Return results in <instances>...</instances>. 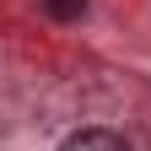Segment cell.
I'll return each instance as SVG.
<instances>
[{
    "mask_svg": "<svg viewBox=\"0 0 151 151\" xmlns=\"http://www.w3.org/2000/svg\"><path fill=\"white\" fill-rule=\"evenodd\" d=\"M60 151H129V140L124 135H113V129H76V135H65V146Z\"/></svg>",
    "mask_w": 151,
    "mask_h": 151,
    "instance_id": "cell-1",
    "label": "cell"
},
{
    "mask_svg": "<svg viewBox=\"0 0 151 151\" xmlns=\"http://www.w3.org/2000/svg\"><path fill=\"white\" fill-rule=\"evenodd\" d=\"M43 6V16H54V22H76V16H86L92 0H38Z\"/></svg>",
    "mask_w": 151,
    "mask_h": 151,
    "instance_id": "cell-2",
    "label": "cell"
}]
</instances>
